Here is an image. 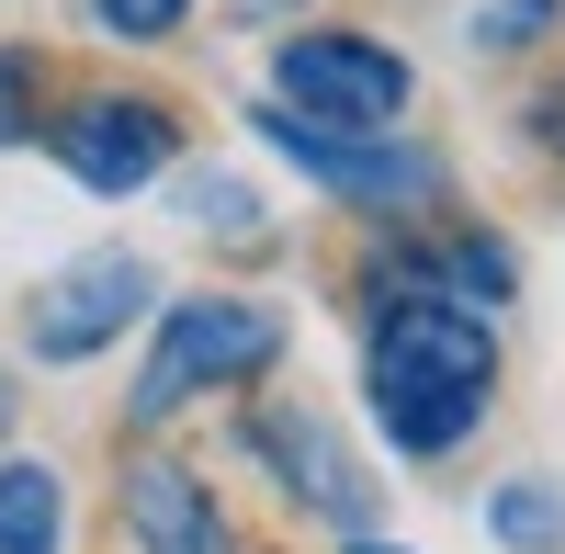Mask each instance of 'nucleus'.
<instances>
[{
    "label": "nucleus",
    "mask_w": 565,
    "mask_h": 554,
    "mask_svg": "<svg viewBox=\"0 0 565 554\" xmlns=\"http://www.w3.org/2000/svg\"><path fill=\"white\" fill-rule=\"evenodd\" d=\"M487 396H498V340H487L476 306L407 295V284L373 306V329H362V407H373V430H385V452H407V465L463 452L476 419H487Z\"/></svg>",
    "instance_id": "1"
},
{
    "label": "nucleus",
    "mask_w": 565,
    "mask_h": 554,
    "mask_svg": "<svg viewBox=\"0 0 565 554\" xmlns=\"http://www.w3.org/2000/svg\"><path fill=\"white\" fill-rule=\"evenodd\" d=\"M282 362V317L260 295H181L159 317V340H148V374L125 385V419L136 430H159L181 419L193 396H226V385H260Z\"/></svg>",
    "instance_id": "2"
},
{
    "label": "nucleus",
    "mask_w": 565,
    "mask_h": 554,
    "mask_svg": "<svg viewBox=\"0 0 565 554\" xmlns=\"http://www.w3.org/2000/svg\"><path fill=\"white\" fill-rule=\"evenodd\" d=\"M407 90H418V68L396 57L385 34L317 23V34H282V57H271V114L328 125V136H396Z\"/></svg>",
    "instance_id": "3"
},
{
    "label": "nucleus",
    "mask_w": 565,
    "mask_h": 554,
    "mask_svg": "<svg viewBox=\"0 0 565 554\" xmlns=\"http://www.w3.org/2000/svg\"><path fill=\"white\" fill-rule=\"evenodd\" d=\"M45 148H57V170L79 193L125 204V193H148V181H170L181 125H170V103H148V90H90V103L45 114Z\"/></svg>",
    "instance_id": "4"
},
{
    "label": "nucleus",
    "mask_w": 565,
    "mask_h": 554,
    "mask_svg": "<svg viewBox=\"0 0 565 554\" xmlns=\"http://www.w3.org/2000/svg\"><path fill=\"white\" fill-rule=\"evenodd\" d=\"M249 125L317 181V193H340V204H362V215H418V204L441 193V159H430V148H396V136H328V125L271 114V103H260Z\"/></svg>",
    "instance_id": "5"
},
{
    "label": "nucleus",
    "mask_w": 565,
    "mask_h": 554,
    "mask_svg": "<svg viewBox=\"0 0 565 554\" xmlns=\"http://www.w3.org/2000/svg\"><path fill=\"white\" fill-rule=\"evenodd\" d=\"M238 441L260 452V476L295 498V510H317L328 532H351V543L373 532V476L340 452V430H328L317 407H295V396H282V407H249V430H238Z\"/></svg>",
    "instance_id": "6"
},
{
    "label": "nucleus",
    "mask_w": 565,
    "mask_h": 554,
    "mask_svg": "<svg viewBox=\"0 0 565 554\" xmlns=\"http://www.w3.org/2000/svg\"><path fill=\"white\" fill-rule=\"evenodd\" d=\"M148 260L136 249H90V260H68L57 284H45L34 306H23V340H34V362H90V351H114L136 317H148Z\"/></svg>",
    "instance_id": "7"
},
{
    "label": "nucleus",
    "mask_w": 565,
    "mask_h": 554,
    "mask_svg": "<svg viewBox=\"0 0 565 554\" xmlns=\"http://www.w3.org/2000/svg\"><path fill=\"white\" fill-rule=\"evenodd\" d=\"M125 532H136V554H249L238 521L215 510V487L181 452H136L125 465Z\"/></svg>",
    "instance_id": "8"
},
{
    "label": "nucleus",
    "mask_w": 565,
    "mask_h": 554,
    "mask_svg": "<svg viewBox=\"0 0 565 554\" xmlns=\"http://www.w3.org/2000/svg\"><path fill=\"white\" fill-rule=\"evenodd\" d=\"M385 271H407V295H452V306H509V238H487V226H452V238H430V249H407V260H385Z\"/></svg>",
    "instance_id": "9"
},
{
    "label": "nucleus",
    "mask_w": 565,
    "mask_h": 554,
    "mask_svg": "<svg viewBox=\"0 0 565 554\" xmlns=\"http://www.w3.org/2000/svg\"><path fill=\"white\" fill-rule=\"evenodd\" d=\"M0 554H68V487L34 452H0Z\"/></svg>",
    "instance_id": "10"
},
{
    "label": "nucleus",
    "mask_w": 565,
    "mask_h": 554,
    "mask_svg": "<svg viewBox=\"0 0 565 554\" xmlns=\"http://www.w3.org/2000/svg\"><path fill=\"white\" fill-rule=\"evenodd\" d=\"M487 532H498L509 554H565V487H543V476L487 487Z\"/></svg>",
    "instance_id": "11"
},
{
    "label": "nucleus",
    "mask_w": 565,
    "mask_h": 554,
    "mask_svg": "<svg viewBox=\"0 0 565 554\" xmlns=\"http://www.w3.org/2000/svg\"><path fill=\"white\" fill-rule=\"evenodd\" d=\"M79 23L114 34V45H170L181 23H193V0H79Z\"/></svg>",
    "instance_id": "12"
},
{
    "label": "nucleus",
    "mask_w": 565,
    "mask_h": 554,
    "mask_svg": "<svg viewBox=\"0 0 565 554\" xmlns=\"http://www.w3.org/2000/svg\"><path fill=\"white\" fill-rule=\"evenodd\" d=\"M45 68H34V45H0V148H34L45 136Z\"/></svg>",
    "instance_id": "13"
},
{
    "label": "nucleus",
    "mask_w": 565,
    "mask_h": 554,
    "mask_svg": "<svg viewBox=\"0 0 565 554\" xmlns=\"http://www.w3.org/2000/svg\"><path fill=\"white\" fill-rule=\"evenodd\" d=\"M554 23H565V0H498V12H476V45L509 57V45H543Z\"/></svg>",
    "instance_id": "14"
},
{
    "label": "nucleus",
    "mask_w": 565,
    "mask_h": 554,
    "mask_svg": "<svg viewBox=\"0 0 565 554\" xmlns=\"http://www.w3.org/2000/svg\"><path fill=\"white\" fill-rule=\"evenodd\" d=\"M181 204H193V226H226V238H238V226H260V204H249V193H226V181H193Z\"/></svg>",
    "instance_id": "15"
},
{
    "label": "nucleus",
    "mask_w": 565,
    "mask_h": 554,
    "mask_svg": "<svg viewBox=\"0 0 565 554\" xmlns=\"http://www.w3.org/2000/svg\"><path fill=\"white\" fill-rule=\"evenodd\" d=\"M238 23H282V12H306V0H226Z\"/></svg>",
    "instance_id": "16"
},
{
    "label": "nucleus",
    "mask_w": 565,
    "mask_h": 554,
    "mask_svg": "<svg viewBox=\"0 0 565 554\" xmlns=\"http://www.w3.org/2000/svg\"><path fill=\"white\" fill-rule=\"evenodd\" d=\"M0 441H12V362H0Z\"/></svg>",
    "instance_id": "17"
},
{
    "label": "nucleus",
    "mask_w": 565,
    "mask_h": 554,
    "mask_svg": "<svg viewBox=\"0 0 565 554\" xmlns=\"http://www.w3.org/2000/svg\"><path fill=\"white\" fill-rule=\"evenodd\" d=\"M351 554H407V543H373V532H362V543H351Z\"/></svg>",
    "instance_id": "18"
},
{
    "label": "nucleus",
    "mask_w": 565,
    "mask_h": 554,
    "mask_svg": "<svg viewBox=\"0 0 565 554\" xmlns=\"http://www.w3.org/2000/svg\"><path fill=\"white\" fill-rule=\"evenodd\" d=\"M554 136H565V125H554Z\"/></svg>",
    "instance_id": "19"
}]
</instances>
